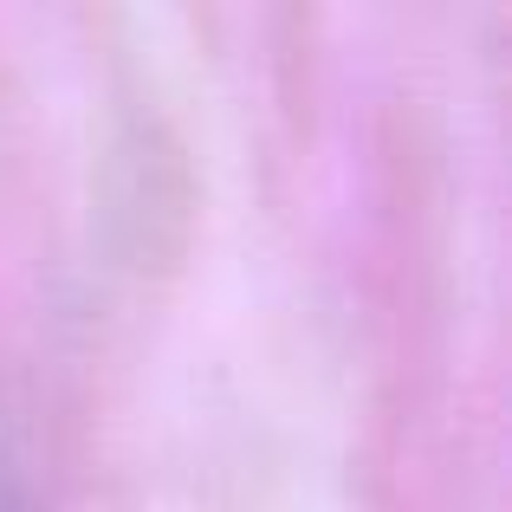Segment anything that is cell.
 Listing matches in <instances>:
<instances>
[{
  "mask_svg": "<svg viewBox=\"0 0 512 512\" xmlns=\"http://www.w3.org/2000/svg\"><path fill=\"white\" fill-rule=\"evenodd\" d=\"M0 512H20V493H13V480H7V467H0Z\"/></svg>",
  "mask_w": 512,
  "mask_h": 512,
  "instance_id": "1",
  "label": "cell"
}]
</instances>
